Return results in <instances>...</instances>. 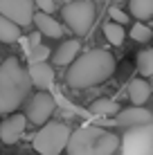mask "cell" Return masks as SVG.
I'll use <instances>...</instances> for the list:
<instances>
[{
    "label": "cell",
    "mask_w": 153,
    "mask_h": 155,
    "mask_svg": "<svg viewBox=\"0 0 153 155\" xmlns=\"http://www.w3.org/2000/svg\"><path fill=\"white\" fill-rule=\"evenodd\" d=\"M63 20H65L68 29L77 36H86L92 29L95 18H97V9L90 0H72L63 7Z\"/></svg>",
    "instance_id": "obj_5"
},
{
    "label": "cell",
    "mask_w": 153,
    "mask_h": 155,
    "mask_svg": "<svg viewBox=\"0 0 153 155\" xmlns=\"http://www.w3.org/2000/svg\"><path fill=\"white\" fill-rule=\"evenodd\" d=\"M32 79L29 72L20 65L18 58H7L0 63V115H9L23 106L29 97Z\"/></svg>",
    "instance_id": "obj_2"
},
{
    "label": "cell",
    "mask_w": 153,
    "mask_h": 155,
    "mask_svg": "<svg viewBox=\"0 0 153 155\" xmlns=\"http://www.w3.org/2000/svg\"><path fill=\"white\" fill-rule=\"evenodd\" d=\"M79 50H81V43H79L77 38L61 43V47L54 52V63L56 65H72L75 58L79 56Z\"/></svg>",
    "instance_id": "obj_13"
},
{
    "label": "cell",
    "mask_w": 153,
    "mask_h": 155,
    "mask_svg": "<svg viewBox=\"0 0 153 155\" xmlns=\"http://www.w3.org/2000/svg\"><path fill=\"white\" fill-rule=\"evenodd\" d=\"M151 97V85L146 79H131V83H128V99H131V104L133 106H144L146 101H149Z\"/></svg>",
    "instance_id": "obj_12"
},
{
    "label": "cell",
    "mask_w": 153,
    "mask_h": 155,
    "mask_svg": "<svg viewBox=\"0 0 153 155\" xmlns=\"http://www.w3.org/2000/svg\"><path fill=\"white\" fill-rule=\"evenodd\" d=\"M25 128H27V117L20 113H14L12 117H7L0 124V142L12 146L25 135Z\"/></svg>",
    "instance_id": "obj_8"
},
{
    "label": "cell",
    "mask_w": 153,
    "mask_h": 155,
    "mask_svg": "<svg viewBox=\"0 0 153 155\" xmlns=\"http://www.w3.org/2000/svg\"><path fill=\"white\" fill-rule=\"evenodd\" d=\"M128 9L140 23L153 18V0H128Z\"/></svg>",
    "instance_id": "obj_14"
},
{
    "label": "cell",
    "mask_w": 153,
    "mask_h": 155,
    "mask_svg": "<svg viewBox=\"0 0 153 155\" xmlns=\"http://www.w3.org/2000/svg\"><path fill=\"white\" fill-rule=\"evenodd\" d=\"M104 34H106V38L110 45H122L124 38H126V31H124V25H117V23H106L104 25Z\"/></svg>",
    "instance_id": "obj_17"
},
{
    "label": "cell",
    "mask_w": 153,
    "mask_h": 155,
    "mask_svg": "<svg viewBox=\"0 0 153 155\" xmlns=\"http://www.w3.org/2000/svg\"><path fill=\"white\" fill-rule=\"evenodd\" d=\"M119 148V137L97 126H81L72 130L68 155H113Z\"/></svg>",
    "instance_id": "obj_3"
},
{
    "label": "cell",
    "mask_w": 153,
    "mask_h": 155,
    "mask_svg": "<svg viewBox=\"0 0 153 155\" xmlns=\"http://www.w3.org/2000/svg\"><path fill=\"white\" fill-rule=\"evenodd\" d=\"M0 14L18 27H27L34 20V0H0Z\"/></svg>",
    "instance_id": "obj_7"
},
{
    "label": "cell",
    "mask_w": 153,
    "mask_h": 155,
    "mask_svg": "<svg viewBox=\"0 0 153 155\" xmlns=\"http://www.w3.org/2000/svg\"><path fill=\"white\" fill-rule=\"evenodd\" d=\"M70 126L63 121H50L43 124L41 130L34 135V151L38 155H61L70 142Z\"/></svg>",
    "instance_id": "obj_4"
},
{
    "label": "cell",
    "mask_w": 153,
    "mask_h": 155,
    "mask_svg": "<svg viewBox=\"0 0 153 155\" xmlns=\"http://www.w3.org/2000/svg\"><path fill=\"white\" fill-rule=\"evenodd\" d=\"M151 36H153L151 27H149V25H144V23H140V20L131 27V38L138 41V43H149Z\"/></svg>",
    "instance_id": "obj_19"
},
{
    "label": "cell",
    "mask_w": 153,
    "mask_h": 155,
    "mask_svg": "<svg viewBox=\"0 0 153 155\" xmlns=\"http://www.w3.org/2000/svg\"><path fill=\"white\" fill-rule=\"evenodd\" d=\"M34 5L43 14H52V12H54V0H34Z\"/></svg>",
    "instance_id": "obj_22"
},
{
    "label": "cell",
    "mask_w": 153,
    "mask_h": 155,
    "mask_svg": "<svg viewBox=\"0 0 153 155\" xmlns=\"http://www.w3.org/2000/svg\"><path fill=\"white\" fill-rule=\"evenodd\" d=\"M115 72V58L108 50H90L75 58L65 72V83L75 90L92 88L108 81Z\"/></svg>",
    "instance_id": "obj_1"
},
{
    "label": "cell",
    "mask_w": 153,
    "mask_h": 155,
    "mask_svg": "<svg viewBox=\"0 0 153 155\" xmlns=\"http://www.w3.org/2000/svg\"><path fill=\"white\" fill-rule=\"evenodd\" d=\"M108 16H110V20L117 23V25H126L128 23V14H126L124 9H119L117 5H113V7L108 9Z\"/></svg>",
    "instance_id": "obj_21"
},
{
    "label": "cell",
    "mask_w": 153,
    "mask_h": 155,
    "mask_svg": "<svg viewBox=\"0 0 153 155\" xmlns=\"http://www.w3.org/2000/svg\"><path fill=\"white\" fill-rule=\"evenodd\" d=\"M27 58H29V63H45L50 58V47H45V45L27 47Z\"/></svg>",
    "instance_id": "obj_20"
},
{
    "label": "cell",
    "mask_w": 153,
    "mask_h": 155,
    "mask_svg": "<svg viewBox=\"0 0 153 155\" xmlns=\"http://www.w3.org/2000/svg\"><path fill=\"white\" fill-rule=\"evenodd\" d=\"M32 23L36 25L41 36H47V38H61L63 36V27L52 18V14H43V12H34V20Z\"/></svg>",
    "instance_id": "obj_11"
},
{
    "label": "cell",
    "mask_w": 153,
    "mask_h": 155,
    "mask_svg": "<svg viewBox=\"0 0 153 155\" xmlns=\"http://www.w3.org/2000/svg\"><path fill=\"white\" fill-rule=\"evenodd\" d=\"M56 108V101L54 97H52L50 92H36L34 97L29 99L27 104V113H25V117H27V121H32L34 126H43L47 119H50V115L54 113Z\"/></svg>",
    "instance_id": "obj_6"
},
{
    "label": "cell",
    "mask_w": 153,
    "mask_h": 155,
    "mask_svg": "<svg viewBox=\"0 0 153 155\" xmlns=\"http://www.w3.org/2000/svg\"><path fill=\"white\" fill-rule=\"evenodd\" d=\"M90 113L97 115V117H110V115L119 113V106H117V101H113V99H97L90 106Z\"/></svg>",
    "instance_id": "obj_16"
},
{
    "label": "cell",
    "mask_w": 153,
    "mask_h": 155,
    "mask_svg": "<svg viewBox=\"0 0 153 155\" xmlns=\"http://www.w3.org/2000/svg\"><path fill=\"white\" fill-rule=\"evenodd\" d=\"M113 2H122V0H113Z\"/></svg>",
    "instance_id": "obj_24"
},
{
    "label": "cell",
    "mask_w": 153,
    "mask_h": 155,
    "mask_svg": "<svg viewBox=\"0 0 153 155\" xmlns=\"http://www.w3.org/2000/svg\"><path fill=\"white\" fill-rule=\"evenodd\" d=\"M36 45H41V34H38V31L32 34L29 38H27V47H36Z\"/></svg>",
    "instance_id": "obj_23"
},
{
    "label": "cell",
    "mask_w": 153,
    "mask_h": 155,
    "mask_svg": "<svg viewBox=\"0 0 153 155\" xmlns=\"http://www.w3.org/2000/svg\"><path fill=\"white\" fill-rule=\"evenodd\" d=\"M151 121H153V115L142 106H131V108H124L115 115L117 126H146Z\"/></svg>",
    "instance_id": "obj_9"
},
{
    "label": "cell",
    "mask_w": 153,
    "mask_h": 155,
    "mask_svg": "<svg viewBox=\"0 0 153 155\" xmlns=\"http://www.w3.org/2000/svg\"><path fill=\"white\" fill-rule=\"evenodd\" d=\"M138 70L142 77H153V50H142L138 54Z\"/></svg>",
    "instance_id": "obj_18"
},
{
    "label": "cell",
    "mask_w": 153,
    "mask_h": 155,
    "mask_svg": "<svg viewBox=\"0 0 153 155\" xmlns=\"http://www.w3.org/2000/svg\"><path fill=\"white\" fill-rule=\"evenodd\" d=\"M18 36H20V27L0 14V41L2 43H14V41H18Z\"/></svg>",
    "instance_id": "obj_15"
},
{
    "label": "cell",
    "mask_w": 153,
    "mask_h": 155,
    "mask_svg": "<svg viewBox=\"0 0 153 155\" xmlns=\"http://www.w3.org/2000/svg\"><path fill=\"white\" fill-rule=\"evenodd\" d=\"M29 79L34 88H41L43 92H47V88L54 85V70L47 63H29Z\"/></svg>",
    "instance_id": "obj_10"
}]
</instances>
